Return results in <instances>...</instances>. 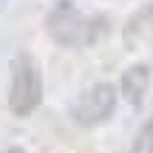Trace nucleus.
<instances>
[{
	"instance_id": "f257e3e1",
	"label": "nucleus",
	"mask_w": 153,
	"mask_h": 153,
	"mask_svg": "<svg viewBox=\"0 0 153 153\" xmlns=\"http://www.w3.org/2000/svg\"><path fill=\"white\" fill-rule=\"evenodd\" d=\"M45 31L54 43L65 48H88L102 34H108V23L102 17L82 14L71 0H60L45 17Z\"/></svg>"
},
{
	"instance_id": "f03ea898",
	"label": "nucleus",
	"mask_w": 153,
	"mask_h": 153,
	"mask_svg": "<svg viewBox=\"0 0 153 153\" xmlns=\"http://www.w3.org/2000/svg\"><path fill=\"white\" fill-rule=\"evenodd\" d=\"M43 99V76L37 62L28 54H20L11 62V85H9V108L14 116H28Z\"/></svg>"
},
{
	"instance_id": "7ed1b4c3",
	"label": "nucleus",
	"mask_w": 153,
	"mask_h": 153,
	"mask_svg": "<svg viewBox=\"0 0 153 153\" xmlns=\"http://www.w3.org/2000/svg\"><path fill=\"white\" fill-rule=\"evenodd\" d=\"M114 111H116V88L111 82H97L85 94H79V99L71 108V116L82 128H97L102 122H108L114 116Z\"/></svg>"
},
{
	"instance_id": "20e7f679",
	"label": "nucleus",
	"mask_w": 153,
	"mask_h": 153,
	"mask_svg": "<svg viewBox=\"0 0 153 153\" xmlns=\"http://www.w3.org/2000/svg\"><path fill=\"white\" fill-rule=\"evenodd\" d=\"M148 88H150V68L148 65L139 62V65H131L122 74V97H125L133 108H139V105L145 102Z\"/></svg>"
},
{
	"instance_id": "39448f33",
	"label": "nucleus",
	"mask_w": 153,
	"mask_h": 153,
	"mask_svg": "<svg viewBox=\"0 0 153 153\" xmlns=\"http://www.w3.org/2000/svg\"><path fill=\"white\" fill-rule=\"evenodd\" d=\"M131 153H153V116L136 131L133 145H131Z\"/></svg>"
},
{
	"instance_id": "423d86ee",
	"label": "nucleus",
	"mask_w": 153,
	"mask_h": 153,
	"mask_svg": "<svg viewBox=\"0 0 153 153\" xmlns=\"http://www.w3.org/2000/svg\"><path fill=\"white\" fill-rule=\"evenodd\" d=\"M148 20H150V26H153V6L148 9Z\"/></svg>"
},
{
	"instance_id": "0eeeda50",
	"label": "nucleus",
	"mask_w": 153,
	"mask_h": 153,
	"mask_svg": "<svg viewBox=\"0 0 153 153\" xmlns=\"http://www.w3.org/2000/svg\"><path fill=\"white\" fill-rule=\"evenodd\" d=\"M6 153H23V150L20 148H11V150H6Z\"/></svg>"
}]
</instances>
